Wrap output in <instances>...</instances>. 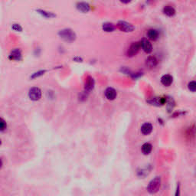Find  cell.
I'll list each match as a JSON object with an SVG mask.
<instances>
[{"instance_id": "d6986e66", "label": "cell", "mask_w": 196, "mask_h": 196, "mask_svg": "<svg viewBox=\"0 0 196 196\" xmlns=\"http://www.w3.org/2000/svg\"><path fill=\"white\" fill-rule=\"evenodd\" d=\"M36 12H38V13H39L41 16H43L44 18H46V19H52L55 16V15L51 12H48V11L42 10V9H37Z\"/></svg>"}, {"instance_id": "9a60e30c", "label": "cell", "mask_w": 196, "mask_h": 196, "mask_svg": "<svg viewBox=\"0 0 196 196\" xmlns=\"http://www.w3.org/2000/svg\"><path fill=\"white\" fill-rule=\"evenodd\" d=\"M161 83L165 87H169L173 83V77L170 74H165L161 77Z\"/></svg>"}, {"instance_id": "52a82bcc", "label": "cell", "mask_w": 196, "mask_h": 196, "mask_svg": "<svg viewBox=\"0 0 196 196\" xmlns=\"http://www.w3.org/2000/svg\"><path fill=\"white\" fill-rule=\"evenodd\" d=\"M140 46L144 51V52H146V54H150L153 51V45L149 40L142 39L140 41Z\"/></svg>"}, {"instance_id": "7a4b0ae2", "label": "cell", "mask_w": 196, "mask_h": 196, "mask_svg": "<svg viewBox=\"0 0 196 196\" xmlns=\"http://www.w3.org/2000/svg\"><path fill=\"white\" fill-rule=\"evenodd\" d=\"M161 178L159 176H156L154 179H152L150 182H149L148 185H147V192L150 194H155L157 192H159L160 187H161Z\"/></svg>"}, {"instance_id": "484cf974", "label": "cell", "mask_w": 196, "mask_h": 196, "mask_svg": "<svg viewBox=\"0 0 196 196\" xmlns=\"http://www.w3.org/2000/svg\"><path fill=\"white\" fill-rule=\"evenodd\" d=\"M120 2L124 3V4H128V3L130 2L132 0H120Z\"/></svg>"}, {"instance_id": "7c38bea8", "label": "cell", "mask_w": 196, "mask_h": 196, "mask_svg": "<svg viewBox=\"0 0 196 196\" xmlns=\"http://www.w3.org/2000/svg\"><path fill=\"white\" fill-rule=\"evenodd\" d=\"M76 7H77V10L83 12V13H87V12H88L90 10V5L87 2H78L77 4V6H76Z\"/></svg>"}, {"instance_id": "277c9868", "label": "cell", "mask_w": 196, "mask_h": 196, "mask_svg": "<svg viewBox=\"0 0 196 196\" xmlns=\"http://www.w3.org/2000/svg\"><path fill=\"white\" fill-rule=\"evenodd\" d=\"M117 28L121 31V32H126V33H129V32H133L135 29V27L132 25L131 23L126 22V21H119L117 23Z\"/></svg>"}, {"instance_id": "7402d4cb", "label": "cell", "mask_w": 196, "mask_h": 196, "mask_svg": "<svg viewBox=\"0 0 196 196\" xmlns=\"http://www.w3.org/2000/svg\"><path fill=\"white\" fill-rule=\"evenodd\" d=\"M46 72V70H41V71H38L37 72L34 73L32 76H31V78L32 79H35V78H38V77H41V76L44 75L45 73Z\"/></svg>"}, {"instance_id": "6da1fadb", "label": "cell", "mask_w": 196, "mask_h": 196, "mask_svg": "<svg viewBox=\"0 0 196 196\" xmlns=\"http://www.w3.org/2000/svg\"><path fill=\"white\" fill-rule=\"evenodd\" d=\"M58 36L60 37V38H61L62 40H64L66 42H73L75 41L76 38H77V35H76L75 32L71 28H64L61 29L58 32Z\"/></svg>"}, {"instance_id": "8992f818", "label": "cell", "mask_w": 196, "mask_h": 196, "mask_svg": "<svg viewBox=\"0 0 196 196\" xmlns=\"http://www.w3.org/2000/svg\"><path fill=\"white\" fill-rule=\"evenodd\" d=\"M95 86V81L91 76H87L84 82V91L90 93L94 90Z\"/></svg>"}, {"instance_id": "ac0fdd59", "label": "cell", "mask_w": 196, "mask_h": 196, "mask_svg": "<svg viewBox=\"0 0 196 196\" xmlns=\"http://www.w3.org/2000/svg\"><path fill=\"white\" fill-rule=\"evenodd\" d=\"M102 29L105 32H113L115 30V26L113 23H111V22H105L102 25Z\"/></svg>"}, {"instance_id": "83f0119b", "label": "cell", "mask_w": 196, "mask_h": 196, "mask_svg": "<svg viewBox=\"0 0 196 196\" xmlns=\"http://www.w3.org/2000/svg\"><path fill=\"white\" fill-rule=\"evenodd\" d=\"M3 166V160L2 159V158H0V169L2 168Z\"/></svg>"}, {"instance_id": "5b68a950", "label": "cell", "mask_w": 196, "mask_h": 196, "mask_svg": "<svg viewBox=\"0 0 196 196\" xmlns=\"http://www.w3.org/2000/svg\"><path fill=\"white\" fill-rule=\"evenodd\" d=\"M141 48L140 46V41H136V42H133L130 45L129 48H128L127 52H126V55L129 58H132V57H134L137 53L139 52L140 49Z\"/></svg>"}, {"instance_id": "30bf717a", "label": "cell", "mask_w": 196, "mask_h": 196, "mask_svg": "<svg viewBox=\"0 0 196 196\" xmlns=\"http://www.w3.org/2000/svg\"><path fill=\"white\" fill-rule=\"evenodd\" d=\"M153 126L150 123H144L141 126V133L144 136H148L153 132Z\"/></svg>"}, {"instance_id": "ffe728a7", "label": "cell", "mask_w": 196, "mask_h": 196, "mask_svg": "<svg viewBox=\"0 0 196 196\" xmlns=\"http://www.w3.org/2000/svg\"><path fill=\"white\" fill-rule=\"evenodd\" d=\"M166 107H167V110L168 112H171L173 110V108H174L175 107V101L174 100H173L172 98H167V100H166Z\"/></svg>"}, {"instance_id": "3957f363", "label": "cell", "mask_w": 196, "mask_h": 196, "mask_svg": "<svg viewBox=\"0 0 196 196\" xmlns=\"http://www.w3.org/2000/svg\"><path fill=\"white\" fill-rule=\"evenodd\" d=\"M28 95L31 100H32V101H38L41 98L42 93L39 87H34L29 89Z\"/></svg>"}, {"instance_id": "4316f807", "label": "cell", "mask_w": 196, "mask_h": 196, "mask_svg": "<svg viewBox=\"0 0 196 196\" xmlns=\"http://www.w3.org/2000/svg\"><path fill=\"white\" fill-rule=\"evenodd\" d=\"M179 186H180V185H179V183H178L177 190H176V196L179 195Z\"/></svg>"}, {"instance_id": "603a6c76", "label": "cell", "mask_w": 196, "mask_h": 196, "mask_svg": "<svg viewBox=\"0 0 196 196\" xmlns=\"http://www.w3.org/2000/svg\"><path fill=\"white\" fill-rule=\"evenodd\" d=\"M188 88H189V90H190V91L192 92H195L196 90V82L195 81H191L189 82V84H188Z\"/></svg>"}, {"instance_id": "f1b7e54d", "label": "cell", "mask_w": 196, "mask_h": 196, "mask_svg": "<svg viewBox=\"0 0 196 196\" xmlns=\"http://www.w3.org/2000/svg\"><path fill=\"white\" fill-rule=\"evenodd\" d=\"M2 140H1V139H0V146H2Z\"/></svg>"}, {"instance_id": "8fae6325", "label": "cell", "mask_w": 196, "mask_h": 196, "mask_svg": "<svg viewBox=\"0 0 196 196\" xmlns=\"http://www.w3.org/2000/svg\"><path fill=\"white\" fill-rule=\"evenodd\" d=\"M166 100H167V98H154L151 99V100H148L147 102H148L149 103H150L151 105L159 107V106H163V105L166 104Z\"/></svg>"}, {"instance_id": "e0dca14e", "label": "cell", "mask_w": 196, "mask_h": 196, "mask_svg": "<svg viewBox=\"0 0 196 196\" xmlns=\"http://www.w3.org/2000/svg\"><path fill=\"white\" fill-rule=\"evenodd\" d=\"M163 13H164L166 15L168 16V17H172L176 15V9L171 6H166L163 8Z\"/></svg>"}, {"instance_id": "ba28073f", "label": "cell", "mask_w": 196, "mask_h": 196, "mask_svg": "<svg viewBox=\"0 0 196 196\" xmlns=\"http://www.w3.org/2000/svg\"><path fill=\"white\" fill-rule=\"evenodd\" d=\"M9 58L11 61H19L22 60V53L19 48H16L14 49L13 51H11L10 54H9Z\"/></svg>"}, {"instance_id": "d4e9b609", "label": "cell", "mask_w": 196, "mask_h": 196, "mask_svg": "<svg viewBox=\"0 0 196 196\" xmlns=\"http://www.w3.org/2000/svg\"><path fill=\"white\" fill-rule=\"evenodd\" d=\"M73 60L74 61H76V62H82L83 61V59L81 58H80V57H75V58H73Z\"/></svg>"}, {"instance_id": "44dd1931", "label": "cell", "mask_w": 196, "mask_h": 196, "mask_svg": "<svg viewBox=\"0 0 196 196\" xmlns=\"http://www.w3.org/2000/svg\"><path fill=\"white\" fill-rule=\"evenodd\" d=\"M7 122L2 117H0V132H5L7 129Z\"/></svg>"}, {"instance_id": "4fadbf2b", "label": "cell", "mask_w": 196, "mask_h": 196, "mask_svg": "<svg viewBox=\"0 0 196 196\" xmlns=\"http://www.w3.org/2000/svg\"><path fill=\"white\" fill-rule=\"evenodd\" d=\"M157 64H158V61L154 56L148 57V58L146 60V66L150 69L154 68L156 67Z\"/></svg>"}, {"instance_id": "cb8c5ba5", "label": "cell", "mask_w": 196, "mask_h": 196, "mask_svg": "<svg viewBox=\"0 0 196 196\" xmlns=\"http://www.w3.org/2000/svg\"><path fill=\"white\" fill-rule=\"evenodd\" d=\"M12 28L15 32H22V27L19 24H13L12 26Z\"/></svg>"}, {"instance_id": "2e32d148", "label": "cell", "mask_w": 196, "mask_h": 196, "mask_svg": "<svg viewBox=\"0 0 196 196\" xmlns=\"http://www.w3.org/2000/svg\"><path fill=\"white\" fill-rule=\"evenodd\" d=\"M141 150H142V154L147 155L149 154H150V153L153 150V146H152L151 143L150 142H145L143 145L141 147Z\"/></svg>"}, {"instance_id": "9c48e42d", "label": "cell", "mask_w": 196, "mask_h": 196, "mask_svg": "<svg viewBox=\"0 0 196 196\" xmlns=\"http://www.w3.org/2000/svg\"><path fill=\"white\" fill-rule=\"evenodd\" d=\"M104 95L105 98L108 100H114L117 96V93H116V90L113 87H107L105 90Z\"/></svg>"}, {"instance_id": "5bb4252c", "label": "cell", "mask_w": 196, "mask_h": 196, "mask_svg": "<svg viewBox=\"0 0 196 196\" xmlns=\"http://www.w3.org/2000/svg\"><path fill=\"white\" fill-rule=\"evenodd\" d=\"M147 37H148V38L150 40L156 41L159 38V33L158 30H156V29H149L148 32H147Z\"/></svg>"}]
</instances>
